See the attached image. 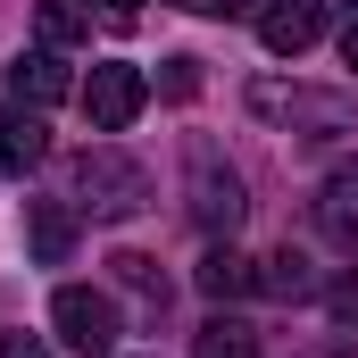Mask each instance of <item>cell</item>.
Returning <instances> with one entry per match:
<instances>
[{
  "label": "cell",
  "mask_w": 358,
  "mask_h": 358,
  "mask_svg": "<svg viewBox=\"0 0 358 358\" xmlns=\"http://www.w3.org/2000/svg\"><path fill=\"white\" fill-rule=\"evenodd\" d=\"M250 117H267L283 134H300V142H334V134H350L358 125V100L334 84H283V76H259L250 84Z\"/></svg>",
  "instance_id": "obj_1"
},
{
  "label": "cell",
  "mask_w": 358,
  "mask_h": 358,
  "mask_svg": "<svg viewBox=\"0 0 358 358\" xmlns=\"http://www.w3.org/2000/svg\"><path fill=\"white\" fill-rule=\"evenodd\" d=\"M183 208H192V225L217 234V242H234V225L250 217V192H242V176L225 167V150H217L208 134L183 142Z\"/></svg>",
  "instance_id": "obj_2"
},
{
  "label": "cell",
  "mask_w": 358,
  "mask_h": 358,
  "mask_svg": "<svg viewBox=\"0 0 358 358\" xmlns=\"http://www.w3.org/2000/svg\"><path fill=\"white\" fill-rule=\"evenodd\" d=\"M142 200H150V176L125 150H108V142L76 150V208H92V217H134Z\"/></svg>",
  "instance_id": "obj_3"
},
{
  "label": "cell",
  "mask_w": 358,
  "mask_h": 358,
  "mask_svg": "<svg viewBox=\"0 0 358 358\" xmlns=\"http://www.w3.org/2000/svg\"><path fill=\"white\" fill-rule=\"evenodd\" d=\"M76 100H84L92 134H125V125L142 117V100H150V76H142L134 59H92V76L76 84Z\"/></svg>",
  "instance_id": "obj_4"
},
{
  "label": "cell",
  "mask_w": 358,
  "mask_h": 358,
  "mask_svg": "<svg viewBox=\"0 0 358 358\" xmlns=\"http://www.w3.org/2000/svg\"><path fill=\"white\" fill-rule=\"evenodd\" d=\"M50 325H59L67 350H84V358L117 350V300L92 292V283H59V292H50Z\"/></svg>",
  "instance_id": "obj_5"
},
{
  "label": "cell",
  "mask_w": 358,
  "mask_h": 358,
  "mask_svg": "<svg viewBox=\"0 0 358 358\" xmlns=\"http://www.w3.org/2000/svg\"><path fill=\"white\" fill-rule=\"evenodd\" d=\"M76 92V76H67V59L42 42V50H17V67H8V100L17 108H59Z\"/></svg>",
  "instance_id": "obj_6"
},
{
  "label": "cell",
  "mask_w": 358,
  "mask_h": 358,
  "mask_svg": "<svg viewBox=\"0 0 358 358\" xmlns=\"http://www.w3.org/2000/svg\"><path fill=\"white\" fill-rule=\"evenodd\" d=\"M317 34H325V0H267L259 8V42H267L275 59H300Z\"/></svg>",
  "instance_id": "obj_7"
},
{
  "label": "cell",
  "mask_w": 358,
  "mask_h": 358,
  "mask_svg": "<svg viewBox=\"0 0 358 358\" xmlns=\"http://www.w3.org/2000/svg\"><path fill=\"white\" fill-rule=\"evenodd\" d=\"M42 159H50L42 108H17V100H0V176H34Z\"/></svg>",
  "instance_id": "obj_8"
},
{
  "label": "cell",
  "mask_w": 358,
  "mask_h": 358,
  "mask_svg": "<svg viewBox=\"0 0 358 358\" xmlns=\"http://www.w3.org/2000/svg\"><path fill=\"white\" fill-rule=\"evenodd\" d=\"M25 250H34V267H67V250H76V208H67V200H25Z\"/></svg>",
  "instance_id": "obj_9"
},
{
  "label": "cell",
  "mask_w": 358,
  "mask_h": 358,
  "mask_svg": "<svg viewBox=\"0 0 358 358\" xmlns=\"http://www.w3.org/2000/svg\"><path fill=\"white\" fill-rule=\"evenodd\" d=\"M317 225L358 259V159H342V167L325 176V192H317Z\"/></svg>",
  "instance_id": "obj_10"
},
{
  "label": "cell",
  "mask_w": 358,
  "mask_h": 358,
  "mask_svg": "<svg viewBox=\"0 0 358 358\" xmlns=\"http://www.w3.org/2000/svg\"><path fill=\"white\" fill-rule=\"evenodd\" d=\"M250 283H259V259H242L234 242H217V250L200 259V292H208V300H242Z\"/></svg>",
  "instance_id": "obj_11"
},
{
  "label": "cell",
  "mask_w": 358,
  "mask_h": 358,
  "mask_svg": "<svg viewBox=\"0 0 358 358\" xmlns=\"http://www.w3.org/2000/svg\"><path fill=\"white\" fill-rule=\"evenodd\" d=\"M34 25H42V42H50V50H76V42L92 34L84 0H34Z\"/></svg>",
  "instance_id": "obj_12"
},
{
  "label": "cell",
  "mask_w": 358,
  "mask_h": 358,
  "mask_svg": "<svg viewBox=\"0 0 358 358\" xmlns=\"http://www.w3.org/2000/svg\"><path fill=\"white\" fill-rule=\"evenodd\" d=\"M192 358H259V334H250L242 317H208L200 342H192Z\"/></svg>",
  "instance_id": "obj_13"
},
{
  "label": "cell",
  "mask_w": 358,
  "mask_h": 358,
  "mask_svg": "<svg viewBox=\"0 0 358 358\" xmlns=\"http://www.w3.org/2000/svg\"><path fill=\"white\" fill-rule=\"evenodd\" d=\"M259 292H275V300H300V292H308V259H300V250H275V259H259Z\"/></svg>",
  "instance_id": "obj_14"
},
{
  "label": "cell",
  "mask_w": 358,
  "mask_h": 358,
  "mask_svg": "<svg viewBox=\"0 0 358 358\" xmlns=\"http://www.w3.org/2000/svg\"><path fill=\"white\" fill-rule=\"evenodd\" d=\"M108 267H117V283H125V292H142V300H167V275H159V259H142V250H117Z\"/></svg>",
  "instance_id": "obj_15"
},
{
  "label": "cell",
  "mask_w": 358,
  "mask_h": 358,
  "mask_svg": "<svg viewBox=\"0 0 358 358\" xmlns=\"http://www.w3.org/2000/svg\"><path fill=\"white\" fill-rule=\"evenodd\" d=\"M159 92H167V100H192V92H200V59H167Z\"/></svg>",
  "instance_id": "obj_16"
},
{
  "label": "cell",
  "mask_w": 358,
  "mask_h": 358,
  "mask_svg": "<svg viewBox=\"0 0 358 358\" xmlns=\"http://www.w3.org/2000/svg\"><path fill=\"white\" fill-rule=\"evenodd\" d=\"M325 308H334V325H358V275H334Z\"/></svg>",
  "instance_id": "obj_17"
},
{
  "label": "cell",
  "mask_w": 358,
  "mask_h": 358,
  "mask_svg": "<svg viewBox=\"0 0 358 358\" xmlns=\"http://www.w3.org/2000/svg\"><path fill=\"white\" fill-rule=\"evenodd\" d=\"M0 358H50V342H42V334H8V342H0Z\"/></svg>",
  "instance_id": "obj_18"
},
{
  "label": "cell",
  "mask_w": 358,
  "mask_h": 358,
  "mask_svg": "<svg viewBox=\"0 0 358 358\" xmlns=\"http://www.w3.org/2000/svg\"><path fill=\"white\" fill-rule=\"evenodd\" d=\"M176 8H192V17H225V8H242V0H176Z\"/></svg>",
  "instance_id": "obj_19"
},
{
  "label": "cell",
  "mask_w": 358,
  "mask_h": 358,
  "mask_svg": "<svg viewBox=\"0 0 358 358\" xmlns=\"http://www.w3.org/2000/svg\"><path fill=\"white\" fill-rule=\"evenodd\" d=\"M342 67H358V17L342 25Z\"/></svg>",
  "instance_id": "obj_20"
},
{
  "label": "cell",
  "mask_w": 358,
  "mask_h": 358,
  "mask_svg": "<svg viewBox=\"0 0 358 358\" xmlns=\"http://www.w3.org/2000/svg\"><path fill=\"white\" fill-rule=\"evenodd\" d=\"M100 8H108V17H117V25H125V17H134V8H142V0H100Z\"/></svg>",
  "instance_id": "obj_21"
},
{
  "label": "cell",
  "mask_w": 358,
  "mask_h": 358,
  "mask_svg": "<svg viewBox=\"0 0 358 358\" xmlns=\"http://www.w3.org/2000/svg\"><path fill=\"white\" fill-rule=\"evenodd\" d=\"M342 8H350V17H358V0H342Z\"/></svg>",
  "instance_id": "obj_22"
}]
</instances>
